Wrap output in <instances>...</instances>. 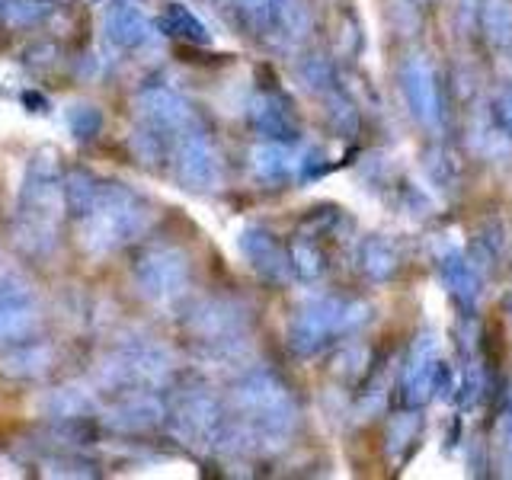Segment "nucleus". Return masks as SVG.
<instances>
[{
	"instance_id": "nucleus-23",
	"label": "nucleus",
	"mask_w": 512,
	"mask_h": 480,
	"mask_svg": "<svg viewBox=\"0 0 512 480\" xmlns=\"http://www.w3.org/2000/svg\"><path fill=\"white\" fill-rule=\"evenodd\" d=\"M423 436V416L420 410L404 407L400 413H394L388 420V429H384V448L394 461H404L410 455V448L420 442Z\"/></svg>"
},
{
	"instance_id": "nucleus-12",
	"label": "nucleus",
	"mask_w": 512,
	"mask_h": 480,
	"mask_svg": "<svg viewBox=\"0 0 512 480\" xmlns=\"http://www.w3.org/2000/svg\"><path fill=\"white\" fill-rule=\"evenodd\" d=\"M439 362V336L423 330L413 340L404 372H400V404L420 410L432 400V368Z\"/></svg>"
},
{
	"instance_id": "nucleus-24",
	"label": "nucleus",
	"mask_w": 512,
	"mask_h": 480,
	"mask_svg": "<svg viewBox=\"0 0 512 480\" xmlns=\"http://www.w3.org/2000/svg\"><path fill=\"white\" fill-rule=\"evenodd\" d=\"M304 26H308V13H304L301 0H269L266 16V36L276 42H295Z\"/></svg>"
},
{
	"instance_id": "nucleus-40",
	"label": "nucleus",
	"mask_w": 512,
	"mask_h": 480,
	"mask_svg": "<svg viewBox=\"0 0 512 480\" xmlns=\"http://www.w3.org/2000/svg\"><path fill=\"white\" fill-rule=\"evenodd\" d=\"M400 4H404L407 10H426L432 0H400Z\"/></svg>"
},
{
	"instance_id": "nucleus-16",
	"label": "nucleus",
	"mask_w": 512,
	"mask_h": 480,
	"mask_svg": "<svg viewBox=\"0 0 512 480\" xmlns=\"http://www.w3.org/2000/svg\"><path fill=\"white\" fill-rule=\"evenodd\" d=\"M103 32L112 48L132 52L151 39V20L135 7V0H109L103 10Z\"/></svg>"
},
{
	"instance_id": "nucleus-33",
	"label": "nucleus",
	"mask_w": 512,
	"mask_h": 480,
	"mask_svg": "<svg viewBox=\"0 0 512 480\" xmlns=\"http://www.w3.org/2000/svg\"><path fill=\"white\" fill-rule=\"evenodd\" d=\"M231 16L240 29L250 32V36H266L269 0H231Z\"/></svg>"
},
{
	"instance_id": "nucleus-18",
	"label": "nucleus",
	"mask_w": 512,
	"mask_h": 480,
	"mask_svg": "<svg viewBox=\"0 0 512 480\" xmlns=\"http://www.w3.org/2000/svg\"><path fill=\"white\" fill-rule=\"evenodd\" d=\"M250 170L260 183L266 186H282L298 173V157L292 151V144L279 141H260L250 151Z\"/></svg>"
},
{
	"instance_id": "nucleus-9",
	"label": "nucleus",
	"mask_w": 512,
	"mask_h": 480,
	"mask_svg": "<svg viewBox=\"0 0 512 480\" xmlns=\"http://www.w3.org/2000/svg\"><path fill=\"white\" fill-rule=\"evenodd\" d=\"M397 84L404 93L407 112L413 116L416 125L436 132L445 122V106H442V87H439V74L432 71V64L423 55H407L400 61L397 71Z\"/></svg>"
},
{
	"instance_id": "nucleus-26",
	"label": "nucleus",
	"mask_w": 512,
	"mask_h": 480,
	"mask_svg": "<svg viewBox=\"0 0 512 480\" xmlns=\"http://www.w3.org/2000/svg\"><path fill=\"white\" fill-rule=\"evenodd\" d=\"M39 327L36 301L0 304V343H23Z\"/></svg>"
},
{
	"instance_id": "nucleus-14",
	"label": "nucleus",
	"mask_w": 512,
	"mask_h": 480,
	"mask_svg": "<svg viewBox=\"0 0 512 480\" xmlns=\"http://www.w3.org/2000/svg\"><path fill=\"white\" fill-rule=\"evenodd\" d=\"M250 125L263 141H279V144H295L301 138V125L288 96L279 90H263L253 96L250 103Z\"/></svg>"
},
{
	"instance_id": "nucleus-4",
	"label": "nucleus",
	"mask_w": 512,
	"mask_h": 480,
	"mask_svg": "<svg viewBox=\"0 0 512 480\" xmlns=\"http://www.w3.org/2000/svg\"><path fill=\"white\" fill-rule=\"evenodd\" d=\"M167 426L176 439L192 448L218 445L224 426V407L208 384H183L167 400Z\"/></svg>"
},
{
	"instance_id": "nucleus-38",
	"label": "nucleus",
	"mask_w": 512,
	"mask_h": 480,
	"mask_svg": "<svg viewBox=\"0 0 512 480\" xmlns=\"http://www.w3.org/2000/svg\"><path fill=\"white\" fill-rule=\"evenodd\" d=\"M500 452H503V468H509V474H512V391H509V404H506V413H503Z\"/></svg>"
},
{
	"instance_id": "nucleus-11",
	"label": "nucleus",
	"mask_w": 512,
	"mask_h": 480,
	"mask_svg": "<svg viewBox=\"0 0 512 480\" xmlns=\"http://www.w3.org/2000/svg\"><path fill=\"white\" fill-rule=\"evenodd\" d=\"M135 106H138V122L154 125V128H160V132L170 135V138L176 132H183V128L199 122L196 106H192L183 93H176L173 87H164V84L141 87Z\"/></svg>"
},
{
	"instance_id": "nucleus-1",
	"label": "nucleus",
	"mask_w": 512,
	"mask_h": 480,
	"mask_svg": "<svg viewBox=\"0 0 512 480\" xmlns=\"http://www.w3.org/2000/svg\"><path fill=\"white\" fill-rule=\"evenodd\" d=\"M64 208V167L52 148L29 157L20 196L13 208V240L29 256H45L58 247Z\"/></svg>"
},
{
	"instance_id": "nucleus-6",
	"label": "nucleus",
	"mask_w": 512,
	"mask_h": 480,
	"mask_svg": "<svg viewBox=\"0 0 512 480\" xmlns=\"http://www.w3.org/2000/svg\"><path fill=\"white\" fill-rule=\"evenodd\" d=\"M250 327V311L244 301L237 298H202L192 304V311L186 314V333L192 340L205 343L212 349V356H221V352H234L244 343V333Z\"/></svg>"
},
{
	"instance_id": "nucleus-22",
	"label": "nucleus",
	"mask_w": 512,
	"mask_h": 480,
	"mask_svg": "<svg viewBox=\"0 0 512 480\" xmlns=\"http://www.w3.org/2000/svg\"><path fill=\"white\" fill-rule=\"evenodd\" d=\"M477 23L496 55H512V0H480Z\"/></svg>"
},
{
	"instance_id": "nucleus-17",
	"label": "nucleus",
	"mask_w": 512,
	"mask_h": 480,
	"mask_svg": "<svg viewBox=\"0 0 512 480\" xmlns=\"http://www.w3.org/2000/svg\"><path fill=\"white\" fill-rule=\"evenodd\" d=\"M55 362H58V352L52 343L23 340V343H13V349H7L4 356H0V375L10 381H36L52 372Z\"/></svg>"
},
{
	"instance_id": "nucleus-20",
	"label": "nucleus",
	"mask_w": 512,
	"mask_h": 480,
	"mask_svg": "<svg viewBox=\"0 0 512 480\" xmlns=\"http://www.w3.org/2000/svg\"><path fill=\"white\" fill-rule=\"evenodd\" d=\"M157 32L167 39L186 42V45H212V32L199 20L196 13L183 4H167V10L154 20Z\"/></svg>"
},
{
	"instance_id": "nucleus-31",
	"label": "nucleus",
	"mask_w": 512,
	"mask_h": 480,
	"mask_svg": "<svg viewBox=\"0 0 512 480\" xmlns=\"http://www.w3.org/2000/svg\"><path fill=\"white\" fill-rule=\"evenodd\" d=\"M103 109L96 106V103H74L68 109V128H71V135L80 141V144H87V141H96L103 132Z\"/></svg>"
},
{
	"instance_id": "nucleus-15",
	"label": "nucleus",
	"mask_w": 512,
	"mask_h": 480,
	"mask_svg": "<svg viewBox=\"0 0 512 480\" xmlns=\"http://www.w3.org/2000/svg\"><path fill=\"white\" fill-rule=\"evenodd\" d=\"M439 279L445 285V292L452 295V301L458 304L464 320H474L477 301H480V272L471 263V256L461 253V250L442 253L439 256Z\"/></svg>"
},
{
	"instance_id": "nucleus-39",
	"label": "nucleus",
	"mask_w": 512,
	"mask_h": 480,
	"mask_svg": "<svg viewBox=\"0 0 512 480\" xmlns=\"http://www.w3.org/2000/svg\"><path fill=\"white\" fill-rule=\"evenodd\" d=\"M23 103H26L32 112H42V109L48 106V103H45V96H39V93H26V96H23Z\"/></svg>"
},
{
	"instance_id": "nucleus-28",
	"label": "nucleus",
	"mask_w": 512,
	"mask_h": 480,
	"mask_svg": "<svg viewBox=\"0 0 512 480\" xmlns=\"http://www.w3.org/2000/svg\"><path fill=\"white\" fill-rule=\"evenodd\" d=\"M298 80H301L304 90L320 96V100L343 87L340 84V74H336L333 61L327 55H304L298 61Z\"/></svg>"
},
{
	"instance_id": "nucleus-7",
	"label": "nucleus",
	"mask_w": 512,
	"mask_h": 480,
	"mask_svg": "<svg viewBox=\"0 0 512 480\" xmlns=\"http://www.w3.org/2000/svg\"><path fill=\"white\" fill-rule=\"evenodd\" d=\"M170 167L176 183L189 192H212L221 183V154L202 122L173 135Z\"/></svg>"
},
{
	"instance_id": "nucleus-8",
	"label": "nucleus",
	"mask_w": 512,
	"mask_h": 480,
	"mask_svg": "<svg viewBox=\"0 0 512 480\" xmlns=\"http://www.w3.org/2000/svg\"><path fill=\"white\" fill-rule=\"evenodd\" d=\"M343 304L346 298H314L308 304H301L295 317L288 320V349L298 359H311L317 352H324L336 340H343Z\"/></svg>"
},
{
	"instance_id": "nucleus-35",
	"label": "nucleus",
	"mask_w": 512,
	"mask_h": 480,
	"mask_svg": "<svg viewBox=\"0 0 512 480\" xmlns=\"http://www.w3.org/2000/svg\"><path fill=\"white\" fill-rule=\"evenodd\" d=\"M429 176H432V183H436L439 189H455V180H458V167H455V160L448 157L445 151H436L429 157Z\"/></svg>"
},
{
	"instance_id": "nucleus-10",
	"label": "nucleus",
	"mask_w": 512,
	"mask_h": 480,
	"mask_svg": "<svg viewBox=\"0 0 512 480\" xmlns=\"http://www.w3.org/2000/svg\"><path fill=\"white\" fill-rule=\"evenodd\" d=\"M167 423V397L160 391H128L103 413V426L119 436H148Z\"/></svg>"
},
{
	"instance_id": "nucleus-34",
	"label": "nucleus",
	"mask_w": 512,
	"mask_h": 480,
	"mask_svg": "<svg viewBox=\"0 0 512 480\" xmlns=\"http://www.w3.org/2000/svg\"><path fill=\"white\" fill-rule=\"evenodd\" d=\"M368 365H372V356H368V346H362V343H349L340 356H336V372L349 381L368 375Z\"/></svg>"
},
{
	"instance_id": "nucleus-25",
	"label": "nucleus",
	"mask_w": 512,
	"mask_h": 480,
	"mask_svg": "<svg viewBox=\"0 0 512 480\" xmlns=\"http://www.w3.org/2000/svg\"><path fill=\"white\" fill-rule=\"evenodd\" d=\"M170 144H173L170 135H164L160 128L144 125V122H138L132 138H128V148H132L135 160L141 167H151V170L170 164Z\"/></svg>"
},
{
	"instance_id": "nucleus-2",
	"label": "nucleus",
	"mask_w": 512,
	"mask_h": 480,
	"mask_svg": "<svg viewBox=\"0 0 512 480\" xmlns=\"http://www.w3.org/2000/svg\"><path fill=\"white\" fill-rule=\"evenodd\" d=\"M151 224H154L151 202L128 183L106 180V176L96 180L93 199L74 218L77 244L96 256L116 253L128 244H135V240H141L151 231Z\"/></svg>"
},
{
	"instance_id": "nucleus-43",
	"label": "nucleus",
	"mask_w": 512,
	"mask_h": 480,
	"mask_svg": "<svg viewBox=\"0 0 512 480\" xmlns=\"http://www.w3.org/2000/svg\"><path fill=\"white\" fill-rule=\"evenodd\" d=\"M0 276H4V272H0Z\"/></svg>"
},
{
	"instance_id": "nucleus-3",
	"label": "nucleus",
	"mask_w": 512,
	"mask_h": 480,
	"mask_svg": "<svg viewBox=\"0 0 512 480\" xmlns=\"http://www.w3.org/2000/svg\"><path fill=\"white\" fill-rule=\"evenodd\" d=\"M170 356L157 343L116 346L96 368V384L103 391H160L170 378Z\"/></svg>"
},
{
	"instance_id": "nucleus-29",
	"label": "nucleus",
	"mask_w": 512,
	"mask_h": 480,
	"mask_svg": "<svg viewBox=\"0 0 512 480\" xmlns=\"http://www.w3.org/2000/svg\"><path fill=\"white\" fill-rule=\"evenodd\" d=\"M285 250H288V263H292V276H298L301 282H317L327 272V256L314 237L301 234Z\"/></svg>"
},
{
	"instance_id": "nucleus-21",
	"label": "nucleus",
	"mask_w": 512,
	"mask_h": 480,
	"mask_svg": "<svg viewBox=\"0 0 512 480\" xmlns=\"http://www.w3.org/2000/svg\"><path fill=\"white\" fill-rule=\"evenodd\" d=\"M39 407L52 420H90L96 413V397L84 388H77V384H64V388L48 391L39 400Z\"/></svg>"
},
{
	"instance_id": "nucleus-13",
	"label": "nucleus",
	"mask_w": 512,
	"mask_h": 480,
	"mask_svg": "<svg viewBox=\"0 0 512 480\" xmlns=\"http://www.w3.org/2000/svg\"><path fill=\"white\" fill-rule=\"evenodd\" d=\"M240 253L250 263V269L269 285H285L292 279V263H288V250L279 244V237L260 228V224H250L240 234Z\"/></svg>"
},
{
	"instance_id": "nucleus-36",
	"label": "nucleus",
	"mask_w": 512,
	"mask_h": 480,
	"mask_svg": "<svg viewBox=\"0 0 512 480\" xmlns=\"http://www.w3.org/2000/svg\"><path fill=\"white\" fill-rule=\"evenodd\" d=\"M493 125L500 128V135L512 141V84L503 87L493 100Z\"/></svg>"
},
{
	"instance_id": "nucleus-30",
	"label": "nucleus",
	"mask_w": 512,
	"mask_h": 480,
	"mask_svg": "<svg viewBox=\"0 0 512 480\" xmlns=\"http://www.w3.org/2000/svg\"><path fill=\"white\" fill-rule=\"evenodd\" d=\"M324 106H327V119H330L336 135L352 138L359 132V109H356V103L349 100V93L343 87L336 93H330V96H324Z\"/></svg>"
},
{
	"instance_id": "nucleus-41",
	"label": "nucleus",
	"mask_w": 512,
	"mask_h": 480,
	"mask_svg": "<svg viewBox=\"0 0 512 480\" xmlns=\"http://www.w3.org/2000/svg\"><path fill=\"white\" fill-rule=\"evenodd\" d=\"M506 314H509V320H512V295L506 298Z\"/></svg>"
},
{
	"instance_id": "nucleus-27",
	"label": "nucleus",
	"mask_w": 512,
	"mask_h": 480,
	"mask_svg": "<svg viewBox=\"0 0 512 480\" xmlns=\"http://www.w3.org/2000/svg\"><path fill=\"white\" fill-rule=\"evenodd\" d=\"M503 250H506V228L500 221H487V224H480V231L474 234L468 256L477 266V272H493Z\"/></svg>"
},
{
	"instance_id": "nucleus-5",
	"label": "nucleus",
	"mask_w": 512,
	"mask_h": 480,
	"mask_svg": "<svg viewBox=\"0 0 512 480\" xmlns=\"http://www.w3.org/2000/svg\"><path fill=\"white\" fill-rule=\"evenodd\" d=\"M132 282L144 301L167 304L186 295L192 282V260L180 244H151L138 253Z\"/></svg>"
},
{
	"instance_id": "nucleus-37",
	"label": "nucleus",
	"mask_w": 512,
	"mask_h": 480,
	"mask_svg": "<svg viewBox=\"0 0 512 480\" xmlns=\"http://www.w3.org/2000/svg\"><path fill=\"white\" fill-rule=\"evenodd\" d=\"M455 391V372H452V365H448L445 359L436 362V368H432V397H442L448 400Z\"/></svg>"
},
{
	"instance_id": "nucleus-32",
	"label": "nucleus",
	"mask_w": 512,
	"mask_h": 480,
	"mask_svg": "<svg viewBox=\"0 0 512 480\" xmlns=\"http://www.w3.org/2000/svg\"><path fill=\"white\" fill-rule=\"evenodd\" d=\"M55 10L52 0H7V7L0 10L7 26H36L48 13Z\"/></svg>"
},
{
	"instance_id": "nucleus-42",
	"label": "nucleus",
	"mask_w": 512,
	"mask_h": 480,
	"mask_svg": "<svg viewBox=\"0 0 512 480\" xmlns=\"http://www.w3.org/2000/svg\"><path fill=\"white\" fill-rule=\"evenodd\" d=\"M7 7V0H0V10H4Z\"/></svg>"
},
{
	"instance_id": "nucleus-19",
	"label": "nucleus",
	"mask_w": 512,
	"mask_h": 480,
	"mask_svg": "<svg viewBox=\"0 0 512 480\" xmlns=\"http://www.w3.org/2000/svg\"><path fill=\"white\" fill-rule=\"evenodd\" d=\"M356 263H359L365 279H372V282H391L397 276V269H400V253H397V247L391 244L388 237L372 234V237H365L362 244H359Z\"/></svg>"
}]
</instances>
